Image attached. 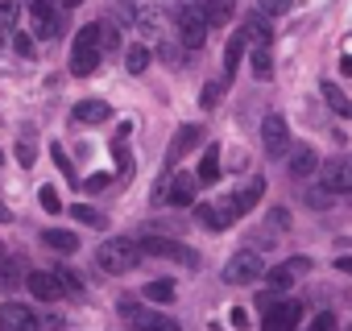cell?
<instances>
[{"label": "cell", "mask_w": 352, "mask_h": 331, "mask_svg": "<svg viewBox=\"0 0 352 331\" xmlns=\"http://www.w3.org/2000/svg\"><path fill=\"white\" fill-rule=\"evenodd\" d=\"M195 216H199V224H208V228H216V232L232 224L228 203H199V207H195Z\"/></svg>", "instance_id": "d6986e66"}, {"label": "cell", "mask_w": 352, "mask_h": 331, "mask_svg": "<svg viewBox=\"0 0 352 331\" xmlns=\"http://www.w3.org/2000/svg\"><path fill=\"white\" fill-rule=\"evenodd\" d=\"M42 244L54 249V253H75V249H79V236L67 232V228H46V232H42Z\"/></svg>", "instance_id": "44dd1931"}, {"label": "cell", "mask_w": 352, "mask_h": 331, "mask_svg": "<svg viewBox=\"0 0 352 331\" xmlns=\"http://www.w3.org/2000/svg\"><path fill=\"white\" fill-rule=\"evenodd\" d=\"M261 195H265V183H261V179H253L241 195H232V199H224V203H228V212H232V220H236V216H249V212L257 207V199H261Z\"/></svg>", "instance_id": "e0dca14e"}, {"label": "cell", "mask_w": 352, "mask_h": 331, "mask_svg": "<svg viewBox=\"0 0 352 331\" xmlns=\"http://www.w3.org/2000/svg\"><path fill=\"white\" fill-rule=\"evenodd\" d=\"M290 5H294V0H257V9L265 17H282V13H290Z\"/></svg>", "instance_id": "1f68e13d"}, {"label": "cell", "mask_w": 352, "mask_h": 331, "mask_svg": "<svg viewBox=\"0 0 352 331\" xmlns=\"http://www.w3.org/2000/svg\"><path fill=\"white\" fill-rule=\"evenodd\" d=\"M232 5H236V0H208V5H204V21L208 25H224L232 17Z\"/></svg>", "instance_id": "603a6c76"}, {"label": "cell", "mask_w": 352, "mask_h": 331, "mask_svg": "<svg viewBox=\"0 0 352 331\" xmlns=\"http://www.w3.org/2000/svg\"><path fill=\"white\" fill-rule=\"evenodd\" d=\"M224 87H228L224 79H220V83H204V91H199V104H204V108H216V104H220V95H224Z\"/></svg>", "instance_id": "4dcf8cb0"}, {"label": "cell", "mask_w": 352, "mask_h": 331, "mask_svg": "<svg viewBox=\"0 0 352 331\" xmlns=\"http://www.w3.org/2000/svg\"><path fill=\"white\" fill-rule=\"evenodd\" d=\"M71 212H75V220H83V224H91V228H100V224H104V216H100L96 207H87V203H75Z\"/></svg>", "instance_id": "836d02e7"}, {"label": "cell", "mask_w": 352, "mask_h": 331, "mask_svg": "<svg viewBox=\"0 0 352 331\" xmlns=\"http://www.w3.org/2000/svg\"><path fill=\"white\" fill-rule=\"evenodd\" d=\"M315 166H319V153H315L311 145H298V149H290V161H286L290 179H311V174H315Z\"/></svg>", "instance_id": "2e32d148"}, {"label": "cell", "mask_w": 352, "mask_h": 331, "mask_svg": "<svg viewBox=\"0 0 352 331\" xmlns=\"http://www.w3.org/2000/svg\"><path fill=\"white\" fill-rule=\"evenodd\" d=\"M0 331H38V315L25 302H5L0 306Z\"/></svg>", "instance_id": "9c48e42d"}, {"label": "cell", "mask_w": 352, "mask_h": 331, "mask_svg": "<svg viewBox=\"0 0 352 331\" xmlns=\"http://www.w3.org/2000/svg\"><path fill=\"white\" fill-rule=\"evenodd\" d=\"M311 269V261L307 257H290L286 265H278V269H270V294H278V290H286L298 273H307Z\"/></svg>", "instance_id": "9a60e30c"}, {"label": "cell", "mask_w": 352, "mask_h": 331, "mask_svg": "<svg viewBox=\"0 0 352 331\" xmlns=\"http://www.w3.org/2000/svg\"><path fill=\"white\" fill-rule=\"evenodd\" d=\"M21 269H25L21 257H0V286H5V290L17 286V282H21Z\"/></svg>", "instance_id": "484cf974"}, {"label": "cell", "mask_w": 352, "mask_h": 331, "mask_svg": "<svg viewBox=\"0 0 352 331\" xmlns=\"http://www.w3.org/2000/svg\"><path fill=\"white\" fill-rule=\"evenodd\" d=\"M253 75H257V79H270V75H274V54H270V46H257V50H253Z\"/></svg>", "instance_id": "83f0119b"}, {"label": "cell", "mask_w": 352, "mask_h": 331, "mask_svg": "<svg viewBox=\"0 0 352 331\" xmlns=\"http://www.w3.org/2000/svg\"><path fill=\"white\" fill-rule=\"evenodd\" d=\"M108 187V179L104 174H96V179H87V191H104Z\"/></svg>", "instance_id": "ee69618b"}, {"label": "cell", "mask_w": 352, "mask_h": 331, "mask_svg": "<svg viewBox=\"0 0 352 331\" xmlns=\"http://www.w3.org/2000/svg\"><path fill=\"white\" fill-rule=\"evenodd\" d=\"M307 331H336V315H331V310H319Z\"/></svg>", "instance_id": "8d00e7d4"}, {"label": "cell", "mask_w": 352, "mask_h": 331, "mask_svg": "<svg viewBox=\"0 0 352 331\" xmlns=\"http://www.w3.org/2000/svg\"><path fill=\"white\" fill-rule=\"evenodd\" d=\"M54 282L63 286V294H75V298L83 294V277H79L75 269H67V265H58V269H54Z\"/></svg>", "instance_id": "4316f807"}, {"label": "cell", "mask_w": 352, "mask_h": 331, "mask_svg": "<svg viewBox=\"0 0 352 331\" xmlns=\"http://www.w3.org/2000/svg\"><path fill=\"white\" fill-rule=\"evenodd\" d=\"M54 161H58V170H63V174H67V179L75 183V166H71V157L63 153V145H54Z\"/></svg>", "instance_id": "74e56055"}, {"label": "cell", "mask_w": 352, "mask_h": 331, "mask_svg": "<svg viewBox=\"0 0 352 331\" xmlns=\"http://www.w3.org/2000/svg\"><path fill=\"white\" fill-rule=\"evenodd\" d=\"M298 315H302V306L298 302H278L270 315H265V323H261V331H294V323H298Z\"/></svg>", "instance_id": "5bb4252c"}, {"label": "cell", "mask_w": 352, "mask_h": 331, "mask_svg": "<svg viewBox=\"0 0 352 331\" xmlns=\"http://www.w3.org/2000/svg\"><path fill=\"white\" fill-rule=\"evenodd\" d=\"M278 302H282L278 294H261V298H257V306H261V315H270V310H274Z\"/></svg>", "instance_id": "60d3db41"}, {"label": "cell", "mask_w": 352, "mask_h": 331, "mask_svg": "<svg viewBox=\"0 0 352 331\" xmlns=\"http://www.w3.org/2000/svg\"><path fill=\"white\" fill-rule=\"evenodd\" d=\"M112 153H116V161H120V170H129V149H124V141H116Z\"/></svg>", "instance_id": "b9f144b4"}, {"label": "cell", "mask_w": 352, "mask_h": 331, "mask_svg": "<svg viewBox=\"0 0 352 331\" xmlns=\"http://www.w3.org/2000/svg\"><path fill=\"white\" fill-rule=\"evenodd\" d=\"M13 50H17L21 58H34V54H38V46H34L30 34H13Z\"/></svg>", "instance_id": "e575fe53"}, {"label": "cell", "mask_w": 352, "mask_h": 331, "mask_svg": "<svg viewBox=\"0 0 352 331\" xmlns=\"http://www.w3.org/2000/svg\"><path fill=\"white\" fill-rule=\"evenodd\" d=\"M0 161H5V153H0Z\"/></svg>", "instance_id": "681fc988"}, {"label": "cell", "mask_w": 352, "mask_h": 331, "mask_svg": "<svg viewBox=\"0 0 352 331\" xmlns=\"http://www.w3.org/2000/svg\"><path fill=\"white\" fill-rule=\"evenodd\" d=\"M245 34H236V38H228V46H224V83L236 75V67H241V58H245Z\"/></svg>", "instance_id": "7402d4cb"}, {"label": "cell", "mask_w": 352, "mask_h": 331, "mask_svg": "<svg viewBox=\"0 0 352 331\" xmlns=\"http://www.w3.org/2000/svg\"><path fill=\"white\" fill-rule=\"evenodd\" d=\"M195 191H199V183H195V174H174L170 183H166V199H170V207H187V203H195Z\"/></svg>", "instance_id": "7c38bea8"}, {"label": "cell", "mask_w": 352, "mask_h": 331, "mask_svg": "<svg viewBox=\"0 0 352 331\" xmlns=\"http://www.w3.org/2000/svg\"><path fill=\"white\" fill-rule=\"evenodd\" d=\"M25 286H30V294H34L38 302H58V298H63V286H58L54 273H46V269L25 273Z\"/></svg>", "instance_id": "4fadbf2b"}, {"label": "cell", "mask_w": 352, "mask_h": 331, "mask_svg": "<svg viewBox=\"0 0 352 331\" xmlns=\"http://www.w3.org/2000/svg\"><path fill=\"white\" fill-rule=\"evenodd\" d=\"M228 323H232L236 331H245V327H249V310H241V306H232V315H228Z\"/></svg>", "instance_id": "ab89813d"}, {"label": "cell", "mask_w": 352, "mask_h": 331, "mask_svg": "<svg viewBox=\"0 0 352 331\" xmlns=\"http://www.w3.org/2000/svg\"><path fill=\"white\" fill-rule=\"evenodd\" d=\"M261 145H265L270 157H282L290 149V128H286V116L282 112H270L261 120Z\"/></svg>", "instance_id": "8992f818"}, {"label": "cell", "mask_w": 352, "mask_h": 331, "mask_svg": "<svg viewBox=\"0 0 352 331\" xmlns=\"http://www.w3.org/2000/svg\"><path fill=\"white\" fill-rule=\"evenodd\" d=\"M145 298L149 302H170L174 298V282H149L145 286Z\"/></svg>", "instance_id": "f546056e"}, {"label": "cell", "mask_w": 352, "mask_h": 331, "mask_svg": "<svg viewBox=\"0 0 352 331\" xmlns=\"http://www.w3.org/2000/svg\"><path fill=\"white\" fill-rule=\"evenodd\" d=\"M120 306V315L137 327V331H183L179 323H174L170 315H157V310H145V306H137V298H120L116 302Z\"/></svg>", "instance_id": "277c9868"}, {"label": "cell", "mask_w": 352, "mask_h": 331, "mask_svg": "<svg viewBox=\"0 0 352 331\" xmlns=\"http://www.w3.org/2000/svg\"><path fill=\"white\" fill-rule=\"evenodd\" d=\"M0 220H9V212H5V207H0Z\"/></svg>", "instance_id": "c3c4849f"}, {"label": "cell", "mask_w": 352, "mask_h": 331, "mask_svg": "<svg viewBox=\"0 0 352 331\" xmlns=\"http://www.w3.org/2000/svg\"><path fill=\"white\" fill-rule=\"evenodd\" d=\"M58 5H63V9H79V5H83V0H58Z\"/></svg>", "instance_id": "7dc6e473"}, {"label": "cell", "mask_w": 352, "mask_h": 331, "mask_svg": "<svg viewBox=\"0 0 352 331\" xmlns=\"http://www.w3.org/2000/svg\"><path fill=\"white\" fill-rule=\"evenodd\" d=\"M199 141H204V128H199V124H183L179 133H174L170 149H166V170H170V166H179V157H183V153H191Z\"/></svg>", "instance_id": "8fae6325"}, {"label": "cell", "mask_w": 352, "mask_h": 331, "mask_svg": "<svg viewBox=\"0 0 352 331\" xmlns=\"http://www.w3.org/2000/svg\"><path fill=\"white\" fill-rule=\"evenodd\" d=\"M30 21H34V34L38 38H54L63 30V17L54 13L50 0H30Z\"/></svg>", "instance_id": "30bf717a"}, {"label": "cell", "mask_w": 352, "mask_h": 331, "mask_svg": "<svg viewBox=\"0 0 352 331\" xmlns=\"http://www.w3.org/2000/svg\"><path fill=\"white\" fill-rule=\"evenodd\" d=\"M340 71H344V75L352 79V54H344V58H340Z\"/></svg>", "instance_id": "bcb514c9"}, {"label": "cell", "mask_w": 352, "mask_h": 331, "mask_svg": "<svg viewBox=\"0 0 352 331\" xmlns=\"http://www.w3.org/2000/svg\"><path fill=\"white\" fill-rule=\"evenodd\" d=\"M336 269H340V273H348V277H352V257H336Z\"/></svg>", "instance_id": "f6af8a7d"}, {"label": "cell", "mask_w": 352, "mask_h": 331, "mask_svg": "<svg viewBox=\"0 0 352 331\" xmlns=\"http://www.w3.org/2000/svg\"><path fill=\"white\" fill-rule=\"evenodd\" d=\"M116 42H120L116 30L112 25H100V50H116Z\"/></svg>", "instance_id": "f35d334b"}, {"label": "cell", "mask_w": 352, "mask_h": 331, "mask_svg": "<svg viewBox=\"0 0 352 331\" xmlns=\"http://www.w3.org/2000/svg\"><path fill=\"white\" fill-rule=\"evenodd\" d=\"M323 100H327V104H331L340 116H352V100H348V95H344V91H340L331 79H323Z\"/></svg>", "instance_id": "d4e9b609"}, {"label": "cell", "mask_w": 352, "mask_h": 331, "mask_svg": "<svg viewBox=\"0 0 352 331\" xmlns=\"http://www.w3.org/2000/svg\"><path fill=\"white\" fill-rule=\"evenodd\" d=\"M137 249H141V253H149V257H170V261H183V265H199V257H195L191 249L174 244V240H166V236H141V240H137Z\"/></svg>", "instance_id": "52a82bcc"}, {"label": "cell", "mask_w": 352, "mask_h": 331, "mask_svg": "<svg viewBox=\"0 0 352 331\" xmlns=\"http://www.w3.org/2000/svg\"><path fill=\"white\" fill-rule=\"evenodd\" d=\"M124 67H129V75H141V71L149 67V50H145V46H129V54H124Z\"/></svg>", "instance_id": "f1b7e54d"}, {"label": "cell", "mask_w": 352, "mask_h": 331, "mask_svg": "<svg viewBox=\"0 0 352 331\" xmlns=\"http://www.w3.org/2000/svg\"><path fill=\"white\" fill-rule=\"evenodd\" d=\"M79 124H104L108 116H112V108L104 104V100H79L75 104V112H71Z\"/></svg>", "instance_id": "ac0fdd59"}, {"label": "cell", "mask_w": 352, "mask_h": 331, "mask_svg": "<svg viewBox=\"0 0 352 331\" xmlns=\"http://www.w3.org/2000/svg\"><path fill=\"white\" fill-rule=\"evenodd\" d=\"M216 179H220V145H208L199 170H195V183H199V187H212Z\"/></svg>", "instance_id": "ffe728a7"}, {"label": "cell", "mask_w": 352, "mask_h": 331, "mask_svg": "<svg viewBox=\"0 0 352 331\" xmlns=\"http://www.w3.org/2000/svg\"><path fill=\"white\" fill-rule=\"evenodd\" d=\"M179 34H183V46H187V50H199V46L208 42L204 5H195V0H183V5H179Z\"/></svg>", "instance_id": "3957f363"}, {"label": "cell", "mask_w": 352, "mask_h": 331, "mask_svg": "<svg viewBox=\"0 0 352 331\" xmlns=\"http://www.w3.org/2000/svg\"><path fill=\"white\" fill-rule=\"evenodd\" d=\"M100 25H83L79 34H75V46H71V75H79V79H87V75H96L100 71Z\"/></svg>", "instance_id": "7a4b0ae2"}, {"label": "cell", "mask_w": 352, "mask_h": 331, "mask_svg": "<svg viewBox=\"0 0 352 331\" xmlns=\"http://www.w3.org/2000/svg\"><path fill=\"white\" fill-rule=\"evenodd\" d=\"M261 277H265V261H261L253 249L236 253V257L224 265V282H228V286H253V282H261Z\"/></svg>", "instance_id": "5b68a950"}, {"label": "cell", "mask_w": 352, "mask_h": 331, "mask_svg": "<svg viewBox=\"0 0 352 331\" xmlns=\"http://www.w3.org/2000/svg\"><path fill=\"white\" fill-rule=\"evenodd\" d=\"M323 187L331 195H348L352 191V157H331L323 166Z\"/></svg>", "instance_id": "ba28073f"}, {"label": "cell", "mask_w": 352, "mask_h": 331, "mask_svg": "<svg viewBox=\"0 0 352 331\" xmlns=\"http://www.w3.org/2000/svg\"><path fill=\"white\" fill-rule=\"evenodd\" d=\"M38 199H42V207H46V212H54V216L63 212V199H58V191H54V187H42V191H38Z\"/></svg>", "instance_id": "d590c367"}, {"label": "cell", "mask_w": 352, "mask_h": 331, "mask_svg": "<svg viewBox=\"0 0 352 331\" xmlns=\"http://www.w3.org/2000/svg\"><path fill=\"white\" fill-rule=\"evenodd\" d=\"M17 157H21V166H30V161H34V145L21 141V145H17Z\"/></svg>", "instance_id": "7bdbcfd3"}, {"label": "cell", "mask_w": 352, "mask_h": 331, "mask_svg": "<svg viewBox=\"0 0 352 331\" xmlns=\"http://www.w3.org/2000/svg\"><path fill=\"white\" fill-rule=\"evenodd\" d=\"M241 34H245V42H253V50H257V46H270V38H274V34H270V25H265L261 17L245 21V30H241Z\"/></svg>", "instance_id": "cb8c5ba5"}, {"label": "cell", "mask_w": 352, "mask_h": 331, "mask_svg": "<svg viewBox=\"0 0 352 331\" xmlns=\"http://www.w3.org/2000/svg\"><path fill=\"white\" fill-rule=\"evenodd\" d=\"M13 21H17V0H0V34L13 30Z\"/></svg>", "instance_id": "d6a6232c"}, {"label": "cell", "mask_w": 352, "mask_h": 331, "mask_svg": "<svg viewBox=\"0 0 352 331\" xmlns=\"http://www.w3.org/2000/svg\"><path fill=\"white\" fill-rule=\"evenodd\" d=\"M96 265H100L104 273H129V269L141 265V249H137V240H129V236H112V240H104V244L96 249Z\"/></svg>", "instance_id": "6da1fadb"}]
</instances>
